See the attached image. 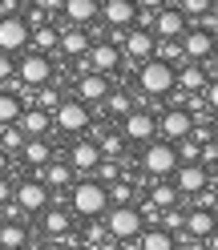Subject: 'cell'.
Returning <instances> with one entry per match:
<instances>
[{
    "label": "cell",
    "instance_id": "6da1fadb",
    "mask_svg": "<svg viewBox=\"0 0 218 250\" xmlns=\"http://www.w3.org/2000/svg\"><path fill=\"white\" fill-rule=\"evenodd\" d=\"M109 206V190L101 182H77L73 186V210L81 218H101Z\"/></svg>",
    "mask_w": 218,
    "mask_h": 250
},
{
    "label": "cell",
    "instance_id": "7a4b0ae2",
    "mask_svg": "<svg viewBox=\"0 0 218 250\" xmlns=\"http://www.w3.org/2000/svg\"><path fill=\"white\" fill-rule=\"evenodd\" d=\"M137 85H142L150 97H162V93L174 89V65L162 61V57H150L142 65V73H137Z\"/></svg>",
    "mask_w": 218,
    "mask_h": 250
},
{
    "label": "cell",
    "instance_id": "3957f363",
    "mask_svg": "<svg viewBox=\"0 0 218 250\" xmlns=\"http://www.w3.org/2000/svg\"><path fill=\"white\" fill-rule=\"evenodd\" d=\"M142 210H133V206H113L105 214V230H109V238H117V242H130L142 234Z\"/></svg>",
    "mask_w": 218,
    "mask_h": 250
},
{
    "label": "cell",
    "instance_id": "277c9868",
    "mask_svg": "<svg viewBox=\"0 0 218 250\" xmlns=\"http://www.w3.org/2000/svg\"><path fill=\"white\" fill-rule=\"evenodd\" d=\"M142 166H146V174L166 178V174H174V169H178V149L170 146V142H150L146 153H142Z\"/></svg>",
    "mask_w": 218,
    "mask_h": 250
},
{
    "label": "cell",
    "instance_id": "5b68a950",
    "mask_svg": "<svg viewBox=\"0 0 218 250\" xmlns=\"http://www.w3.org/2000/svg\"><path fill=\"white\" fill-rule=\"evenodd\" d=\"M28 37H33V28H28V21H21L17 12L12 17H0V53H21Z\"/></svg>",
    "mask_w": 218,
    "mask_h": 250
},
{
    "label": "cell",
    "instance_id": "8992f818",
    "mask_svg": "<svg viewBox=\"0 0 218 250\" xmlns=\"http://www.w3.org/2000/svg\"><path fill=\"white\" fill-rule=\"evenodd\" d=\"M17 77H21V85H44L53 77V61L44 53H24L17 65Z\"/></svg>",
    "mask_w": 218,
    "mask_h": 250
},
{
    "label": "cell",
    "instance_id": "52a82bcc",
    "mask_svg": "<svg viewBox=\"0 0 218 250\" xmlns=\"http://www.w3.org/2000/svg\"><path fill=\"white\" fill-rule=\"evenodd\" d=\"M53 121H57L65 133H81L85 125H89V105H85V101H61V105L53 109Z\"/></svg>",
    "mask_w": 218,
    "mask_h": 250
},
{
    "label": "cell",
    "instance_id": "ba28073f",
    "mask_svg": "<svg viewBox=\"0 0 218 250\" xmlns=\"http://www.w3.org/2000/svg\"><path fill=\"white\" fill-rule=\"evenodd\" d=\"M206 182H210V169L202 166V162H186V166L174 169L178 194H202V190H206Z\"/></svg>",
    "mask_w": 218,
    "mask_h": 250
},
{
    "label": "cell",
    "instance_id": "9c48e42d",
    "mask_svg": "<svg viewBox=\"0 0 218 250\" xmlns=\"http://www.w3.org/2000/svg\"><path fill=\"white\" fill-rule=\"evenodd\" d=\"M210 53H214V33H206V28H186L182 33V57L206 61Z\"/></svg>",
    "mask_w": 218,
    "mask_h": 250
},
{
    "label": "cell",
    "instance_id": "30bf717a",
    "mask_svg": "<svg viewBox=\"0 0 218 250\" xmlns=\"http://www.w3.org/2000/svg\"><path fill=\"white\" fill-rule=\"evenodd\" d=\"M153 28H158V37H166V41H182L186 12L182 8H158V12H153Z\"/></svg>",
    "mask_w": 218,
    "mask_h": 250
},
{
    "label": "cell",
    "instance_id": "8fae6325",
    "mask_svg": "<svg viewBox=\"0 0 218 250\" xmlns=\"http://www.w3.org/2000/svg\"><path fill=\"white\" fill-rule=\"evenodd\" d=\"M153 133H158L153 113H146V109H130V113H126V137H130V142H150Z\"/></svg>",
    "mask_w": 218,
    "mask_h": 250
},
{
    "label": "cell",
    "instance_id": "7c38bea8",
    "mask_svg": "<svg viewBox=\"0 0 218 250\" xmlns=\"http://www.w3.org/2000/svg\"><path fill=\"white\" fill-rule=\"evenodd\" d=\"M158 129L170 137V142H182V137H190V133H194V117L186 113V109H170V113L158 121Z\"/></svg>",
    "mask_w": 218,
    "mask_h": 250
},
{
    "label": "cell",
    "instance_id": "4fadbf2b",
    "mask_svg": "<svg viewBox=\"0 0 218 250\" xmlns=\"http://www.w3.org/2000/svg\"><path fill=\"white\" fill-rule=\"evenodd\" d=\"M21 210H44V202H49V186L44 182H21L17 190H12Z\"/></svg>",
    "mask_w": 218,
    "mask_h": 250
},
{
    "label": "cell",
    "instance_id": "5bb4252c",
    "mask_svg": "<svg viewBox=\"0 0 218 250\" xmlns=\"http://www.w3.org/2000/svg\"><path fill=\"white\" fill-rule=\"evenodd\" d=\"M101 17H105V24L126 28V24L137 21V4H133V0H105V4H101Z\"/></svg>",
    "mask_w": 218,
    "mask_h": 250
},
{
    "label": "cell",
    "instance_id": "9a60e30c",
    "mask_svg": "<svg viewBox=\"0 0 218 250\" xmlns=\"http://www.w3.org/2000/svg\"><path fill=\"white\" fill-rule=\"evenodd\" d=\"M85 61L93 65V73H113V69H117V61H121V53H117V44L101 41V44H89Z\"/></svg>",
    "mask_w": 218,
    "mask_h": 250
},
{
    "label": "cell",
    "instance_id": "2e32d148",
    "mask_svg": "<svg viewBox=\"0 0 218 250\" xmlns=\"http://www.w3.org/2000/svg\"><path fill=\"white\" fill-rule=\"evenodd\" d=\"M105 97H109V81H105V73H85L81 81H77V101L93 105V101H105Z\"/></svg>",
    "mask_w": 218,
    "mask_h": 250
},
{
    "label": "cell",
    "instance_id": "e0dca14e",
    "mask_svg": "<svg viewBox=\"0 0 218 250\" xmlns=\"http://www.w3.org/2000/svg\"><path fill=\"white\" fill-rule=\"evenodd\" d=\"M182 230L190 234V238H206V234H214V230H218V218H214V210L198 206V210H190V214H186Z\"/></svg>",
    "mask_w": 218,
    "mask_h": 250
},
{
    "label": "cell",
    "instance_id": "ac0fdd59",
    "mask_svg": "<svg viewBox=\"0 0 218 250\" xmlns=\"http://www.w3.org/2000/svg\"><path fill=\"white\" fill-rule=\"evenodd\" d=\"M69 166H73V174H89V169L101 166V149L93 142H77L73 153H69Z\"/></svg>",
    "mask_w": 218,
    "mask_h": 250
},
{
    "label": "cell",
    "instance_id": "d6986e66",
    "mask_svg": "<svg viewBox=\"0 0 218 250\" xmlns=\"http://www.w3.org/2000/svg\"><path fill=\"white\" fill-rule=\"evenodd\" d=\"M121 44H126V53H130L133 61H150L153 49H158V44H153V37H150V28H133V33L121 41Z\"/></svg>",
    "mask_w": 218,
    "mask_h": 250
},
{
    "label": "cell",
    "instance_id": "ffe728a7",
    "mask_svg": "<svg viewBox=\"0 0 218 250\" xmlns=\"http://www.w3.org/2000/svg\"><path fill=\"white\" fill-rule=\"evenodd\" d=\"M174 85H182V93H202L210 85V77L202 65H182V73H174Z\"/></svg>",
    "mask_w": 218,
    "mask_h": 250
},
{
    "label": "cell",
    "instance_id": "44dd1931",
    "mask_svg": "<svg viewBox=\"0 0 218 250\" xmlns=\"http://www.w3.org/2000/svg\"><path fill=\"white\" fill-rule=\"evenodd\" d=\"M65 17L77 28H85L93 17H101V4H97V0H65Z\"/></svg>",
    "mask_w": 218,
    "mask_h": 250
},
{
    "label": "cell",
    "instance_id": "7402d4cb",
    "mask_svg": "<svg viewBox=\"0 0 218 250\" xmlns=\"http://www.w3.org/2000/svg\"><path fill=\"white\" fill-rule=\"evenodd\" d=\"M21 129L28 133V137H41L44 129H49V125H53V117H49V109H41V105H33V109H24V113H21Z\"/></svg>",
    "mask_w": 218,
    "mask_h": 250
},
{
    "label": "cell",
    "instance_id": "603a6c76",
    "mask_svg": "<svg viewBox=\"0 0 218 250\" xmlns=\"http://www.w3.org/2000/svg\"><path fill=\"white\" fill-rule=\"evenodd\" d=\"M178 198H182V194H178V186H174V182H162V186H153V190H150V206L170 210Z\"/></svg>",
    "mask_w": 218,
    "mask_h": 250
},
{
    "label": "cell",
    "instance_id": "cb8c5ba5",
    "mask_svg": "<svg viewBox=\"0 0 218 250\" xmlns=\"http://www.w3.org/2000/svg\"><path fill=\"white\" fill-rule=\"evenodd\" d=\"M137 242H142V250H174V234L170 230H146V234H137Z\"/></svg>",
    "mask_w": 218,
    "mask_h": 250
},
{
    "label": "cell",
    "instance_id": "d4e9b609",
    "mask_svg": "<svg viewBox=\"0 0 218 250\" xmlns=\"http://www.w3.org/2000/svg\"><path fill=\"white\" fill-rule=\"evenodd\" d=\"M21 149H24V162H33V166H49V142H44V137H28Z\"/></svg>",
    "mask_w": 218,
    "mask_h": 250
},
{
    "label": "cell",
    "instance_id": "484cf974",
    "mask_svg": "<svg viewBox=\"0 0 218 250\" xmlns=\"http://www.w3.org/2000/svg\"><path fill=\"white\" fill-rule=\"evenodd\" d=\"M61 49H65L69 57H85L89 53V37H85V28H73V33L61 37Z\"/></svg>",
    "mask_w": 218,
    "mask_h": 250
},
{
    "label": "cell",
    "instance_id": "4316f807",
    "mask_svg": "<svg viewBox=\"0 0 218 250\" xmlns=\"http://www.w3.org/2000/svg\"><path fill=\"white\" fill-rule=\"evenodd\" d=\"M21 97L17 93H0V125H12V121H21Z\"/></svg>",
    "mask_w": 218,
    "mask_h": 250
},
{
    "label": "cell",
    "instance_id": "83f0119b",
    "mask_svg": "<svg viewBox=\"0 0 218 250\" xmlns=\"http://www.w3.org/2000/svg\"><path fill=\"white\" fill-rule=\"evenodd\" d=\"M69 182H73V166H61V162L44 166V186H53V190H57V186H69Z\"/></svg>",
    "mask_w": 218,
    "mask_h": 250
},
{
    "label": "cell",
    "instance_id": "f1b7e54d",
    "mask_svg": "<svg viewBox=\"0 0 218 250\" xmlns=\"http://www.w3.org/2000/svg\"><path fill=\"white\" fill-rule=\"evenodd\" d=\"M44 230H49L53 238H65V234H69V214L65 210H49V214H44Z\"/></svg>",
    "mask_w": 218,
    "mask_h": 250
},
{
    "label": "cell",
    "instance_id": "f546056e",
    "mask_svg": "<svg viewBox=\"0 0 218 250\" xmlns=\"http://www.w3.org/2000/svg\"><path fill=\"white\" fill-rule=\"evenodd\" d=\"M0 246H4V250H21L24 246V226H17V222L0 226Z\"/></svg>",
    "mask_w": 218,
    "mask_h": 250
},
{
    "label": "cell",
    "instance_id": "4dcf8cb0",
    "mask_svg": "<svg viewBox=\"0 0 218 250\" xmlns=\"http://www.w3.org/2000/svg\"><path fill=\"white\" fill-rule=\"evenodd\" d=\"M21 146H24V129H21L17 121H12V125H4V133H0V149H4V153H12V149H21Z\"/></svg>",
    "mask_w": 218,
    "mask_h": 250
},
{
    "label": "cell",
    "instance_id": "1f68e13d",
    "mask_svg": "<svg viewBox=\"0 0 218 250\" xmlns=\"http://www.w3.org/2000/svg\"><path fill=\"white\" fill-rule=\"evenodd\" d=\"M33 44H37V49L44 53V49H57V44H61V37H57V28H49V24H41L37 33H33Z\"/></svg>",
    "mask_w": 218,
    "mask_h": 250
},
{
    "label": "cell",
    "instance_id": "d6a6232c",
    "mask_svg": "<svg viewBox=\"0 0 218 250\" xmlns=\"http://www.w3.org/2000/svg\"><path fill=\"white\" fill-rule=\"evenodd\" d=\"M210 8H214V0H182V12H186V17H206Z\"/></svg>",
    "mask_w": 218,
    "mask_h": 250
},
{
    "label": "cell",
    "instance_id": "836d02e7",
    "mask_svg": "<svg viewBox=\"0 0 218 250\" xmlns=\"http://www.w3.org/2000/svg\"><path fill=\"white\" fill-rule=\"evenodd\" d=\"M105 105H109V113H117V117H126V113H130V97H126V93H109Z\"/></svg>",
    "mask_w": 218,
    "mask_h": 250
},
{
    "label": "cell",
    "instance_id": "e575fe53",
    "mask_svg": "<svg viewBox=\"0 0 218 250\" xmlns=\"http://www.w3.org/2000/svg\"><path fill=\"white\" fill-rule=\"evenodd\" d=\"M109 198H113L117 206H130V198H133V190H130V182H117L113 190H109Z\"/></svg>",
    "mask_w": 218,
    "mask_h": 250
},
{
    "label": "cell",
    "instance_id": "d590c367",
    "mask_svg": "<svg viewBox=\"0 0 218 250\" xmlns=\"http://www.w3.org/2000/svg\"><path fill=\"white\" fill-rule=\"evenodd\" d=\"M97 149H101V158H117V153H121V137H113V133H109Z\"/></svg>",
    "mask_w": 218,
    "mask_h": 250
},
{
    "label": "cell",
    "instance_id": "8d00e7d4",
    "mask_svg": "<svg viewBox=\"0 0 218 250\" xmlns=\"http://www.w3.org/2000/svg\"><path fill=\"white\" fill-rule=\"evenodd\" d=\"M182 57V41H166L162 44V61H178Z\"/></svg>",
    "mask_w": 218,
    "mask_h": 250
},
{
    "label": "cell",
    "instance_id": "74e56055",
    "mask_svg": "<svg viewBox=\"0 0 218 250\" xmlns=\"http://www.w3.org/2000/svg\"><path fill=\"white\" fill-rule=\"evenodd\" d=\"M182 222H186V214H178L174 206H170V210H166V230H178Z\"/></svg>",
    "mask_w": 218,
    "mask_h": 250
},
{
    "label": "cell",
    "instance_id": "f35d334b",
    "mask_svg": "<svg viewBox=\"0 0 218 250\" xmlns=\"http://www.w3.org/2000/svg\"><path fill=\"white\" fill-rule=\"evenodd\" d=\"M57 105H61V101H57V93L41 85V109H57Z\"/></svg>",
    "mask_w": 218,
    "mask_h": 250
},
{
    "label": "cell",
    "instance_id": "ab89813d",
    "mask_svg": "<svg viewBox=\"0 0 218 250\" xmlns=\"http://www.w3.org/2000/svg\"><path fill=\"white\" fill-rule=\"evenodd\" d=\"M12 73H17V65H12V61H8V53H0V81H8Z\"/></svg>",
    "mask_w": 218,
    "mask_h": 250
},
{
    "label": "cell",
    "instance_id": "60d3db41",
    "mask_svg": "<svg viewBox=\"0 0 218 250\" xmlns=\"http://www.w3.org/2000/svg\"><path fill=\"white\" fill-rule=\"evenodd\" d=\"M182 158H186V162H194V158H198V142H190V137H182Z\"/></svg>",
    "mask_w": 218,
    "mask_h": 250
},
{
    "label": "cell",
    "instance_id": "b9f144b4",
    "mask_svg": "<svg viewBox=\"0 0 218 250\" xmlns=\"http://www.w3.org/2000/svg\"><path fill=\"white\" fill-rule=\"evenodd\" d=\"M206 105H210V109H218V81H210V85H206Z\"/></svg>",
    "mask_w": 218,
    "mask_h": 250
},
{
    "label": "cell",
    "instance_id": "7bdbcfd3",
    "mask_svg": "<svg viewBox=\"0 0 218 250\" xmlns=\"http://www.w3.org/2000/svg\"><path fill=\"white\" fill-rule=\"evenodd\" d=\"M97 169H101V178H105V182H113V178H117V166H113V162H101Z\"/></svg>",
    "mask_w": 218,
    "mask_h": 250
},
{
    "label": "cell",
    "instance_id": "ee69618b",
    "mask_svg": "<svg viewBox=\"0 0 218 250\" xmlns=\"http://www.w3.org/2000/svg\"><path fill=\"white\" fill-rule=\"evenodd\" d=\"M8 198H12V186H8L4 178H0V206H8Z\"/></svg>",
    "mask_w": 218,
    "mask_h": 250
},
{
    "label": "cell",
    "instance_id": "f6af8a7d",
    "mask_svg": "<svg viewBox=\"0 0 218 250\" xmlns=\"http://www.w3.org/2000/svg\"><path fill=\"white\" fill-rule=\"evenodd\" d=\"M137 4H142L146 12H158V8H166V0H137Z\"/></svg>",
    "mask_w": 218,
    "mask_h": 250
},
{
    "label": "cell",
    "instance_id": "bcb514c9",
    "mask_svg": "<svg viewBox=\"0 0 218 250\" xmlns=\"http://www.w3.org/2000/svg\"><path fill=\"white\" fill-rule=\"evenodd\" d=\"M202 246H206V250H218V230H214V234H206V238H202Z\"/></svg>",
    "mask_w": 218,
    "mask_h": 250
},
{
    "label": "cell",
    "instance_id": "7dc6e473",
    "mask_svg": "<svg viewBox=\"0 0 218 250\" xmlns=\"http://www.w3.org/2000/svg\"><path fill=\"white\" fill-rule=\"evenodd\" d=\"M97 250H121V242L117 238H105V242H97Z\"/></svg>",
    "mask_w": 218,
    "mask_h": 250
},
{
    "label": "cell",
    "instance_id": "c3c4849f",
    "mask_svg": "<svg viewBox=\"0 0 218 250\" xmlns=\"http://www.w3.org/2000/svg\"><path fill=\"white\" fill-rule=\"evenodd\" d=\"M44 250H69V246H65V242H61V238H53V242H49V246H44Z\"/></svg>",
    "mask_w": 218,
    "mask_h": 250
},
{
    "label": "cell",
    "instance_id": "681fc988",
    "mask_svg": "<svg viewBox=\"0 0 218 250\" xmlns=\"http://www.w3.org/2000/svg\"><path fill=\"white\" fill-rule=\"evenodd\" d=\"M206 186H210V190L218 194V169H214V174H210V182H206Z\"/></svg>",
    "mask_w": 218,
    "mask_h": 250
},
{
    "label": "cell",
    "instance_id": "f907efd6",
    "mask_svg": "<svg viewBox=\"0 0 218 250\" xmlns=\"http://www.w3.org/2000/svg\"><path fill=\"white\" fill-rule=\"evenodd\" d=\"M4 169H8V153L0 149V174H4Z\"/></svg>",
    "mask_w": 218,
    "mask_h": 250
},
{
    "label": "cell",
    "instance_id": "816d5d0a",
    "mask_svg": "<svg viewBox=\"0 0 218 250\" xmlns=\"http://www.w3.org/2000/svg\"><path fill=\"white\" fill-rule=\"evenodd\" d=\"M214 49H218V28H214Z\"/></svg>",
    "mask_w": 218,
    "mask_h": 250
},
{
    "label": "cell",
    "instance_id": "f5cc1de1",
    "mask_svg": "<svg viewBox=\"0 0 218 250\" xmlns=\"http://www.w3.org/2000/svg\"><path fill=\"white\" fill-rule=\"evenodd\" d=\"M214 218H218V202H214Z\"/></svg>",
    "mask_w": 218,
    "mask_h": 250
}]
</instances>
